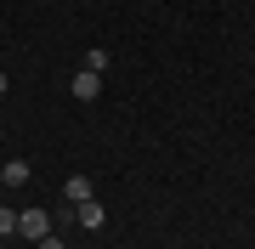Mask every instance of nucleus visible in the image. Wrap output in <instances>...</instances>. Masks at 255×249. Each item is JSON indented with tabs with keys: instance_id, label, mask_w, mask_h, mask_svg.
Returning a JSON list of instances; mask_svg holds the SVG:
<instances>
[{
	"instance_id": "1",
	"label": "nucleus",
	"mask_w": 255,
	"mask_h": 249,
	"mask_svg": "<svg viewBox=\"0 0 255 249\" xmlns=\"http://www.w3.org/2000/svg\"><path fill=\"white\" fill-rule=\"evenodd\" d=\"M17 238H28V244L51 238V215L46 210H17Z\"/></svg>"
},
{
	"instance_id": "2",
	"label": "nucleus",
	"mask_w": 255,
	"mask_h": 249,
	"mask_svg": "<svg viewBox=\"0 0 255 249\" xmlns=\"http://www.w3.org/2000/svg\"><path fill=\"white\" fill-rule=\"evenodd\" d=\"M97 96H102V74L80 68V74H74V102H97Z\"/></svg>"
},
{
	"instance_id": "3",
	"label": "nucleus",
	"mask_w": 255,
	"mask_h": 249,
	"mask_svg": "<svg viewBox=\"0 0 255 249\" xmlns=\"http://www.w3.org/2000/svg\"><path fill=\"white\" fill-rule=\"evenodd\" d=\"M74 221H80V227H91V232H97L102 221H108V210H102V204H97V198H85V204H74Z\"/></svg>"
},
{
	"instance_id": "4",
	"label": "nucleus",
	"mask_w": 255,
	"mask_h": 249,
	"mask_svg": "<svg viewBox=\"0 0 255 249\" xmlns=\"http://www.w3.org/2000/svg\"><path fill=\"white\" fill-rule=\"evenodd\" d=\"M0 181H6V187H23L28 181V159H6V165H0Z\"/></svg>"
},
{
	"instance_id": "5",
	"label": "nucleus",
	"mask_w": 255,
	"mask_h": 249,
	"mask_svg": "<svg viewBox=\"0 0 255 249\" xmlns=\"http://www.w3.org/2000/svg\"><path fill=\"white\" fill-rule=\"evenodd\" d=\"M63 198H68V204H85V198H97V193H91L85 175H68V181H63Z\"/></svg>"
},
{
	"instance_id": "6",
	"label": "nucleus",
	"mask_w": 255,
	"mask_h": 249,
	"mask_svg": "<svg viewBox=\"0 0 255 249\" xmlns=\"http://www.w3.org/2000/svg\"><path fill=\"white\" fill-rule=\"evenodd\" d=\"M11 232H17V210H6V204H0V238H11Z\"/></svg>"
},
{
	"instance_id": "7",
	"label": "nucleus",
	"mask_w": 255,
	"mask_h": 249,
	"mask_svg": "<svg viewBox=\"0 0 255 249\" xmlns=\"http://www.w3.org/2000/svg\"><path fill=\"white\" fill-rule=\"evenodd\" d=\"M85 68H91V74H102V68H108V51H102V46H97V51H85Z\"/></svg>"
},
{
	"instance_id": "8",
	"label": "nucleus",
	"mask_w": 255,
	"mask_h": 249,
	"mask_svg": "<svg viewBox=\"0 0 255 249\" xmlns=\"http://www.w3.org/2000/svg\"><path fill=\"white\" fill-rule=\"evenodd\" d=\"M34 249H68V244H63V238H57V232H51V238H40Z\"/></svg>"
},
{
	"instance_id": "9",
	"label": "nucleus",
	"mask_w": 255,
	"mask_h": 249,
	"mask_svg": "<svg viewBox=\"0 0 255 249\" xmlns=\"http://www.w3.org/2000/svg\"><path fill=\"white\" fill-rule=\"evenodd\" d=\"M6 85H11V80H6V74H0V96H6Z\"/></svg>"
}]
</instances>
